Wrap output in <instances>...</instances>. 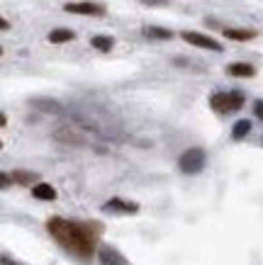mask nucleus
Returning a JSON list of instances; mask_svg holds the SVG:
<instances>
[{
  "instance_id": "f257e3e1",
  "label": "nucleus",
  "mask_w": 263,
  "mask_h": 265,
  "mask_svg": "<svg viewBox=\"0 0 263 265\" xmlns=\"http://www.w3.org/2000/svg\"><path fill=\"white\" fill-rule=\"evenodd\" d=\"M46 229H49V234L56 239L61 246L74 251L76 256H80V258H90V256H93L95 239L90 236V231L86 227L71 224V222H64V219L54 217V219H49Z\"/></svg>"
},
{
  "instance_id": "f03ea898",
  "label": "nucleus",
  "mask_w": 263,
  "mask_h": 265,
  "mask_svg": "<svg viewBox=\"0 0 263 265\" xmlns=\"http://www.w3.org/2000/svg\"><path fill=\"white\" fill-rule=\"evenodd\" d=\"M244 105V95L242 93H217L212 95V107L217 112H236Z\"/></svg>"
},
{
  "instance_id": "7ed1b4c3",
  "label": "nucleus",
  "mask_w": 263,
  "mask_h": 265,
  "mask_svg": "<svg viewBox=\"0 0 263 265\" xmlns=\"http://www.w3.org/2000/svg\"><path fill=\"white\" fill-rule=\"evenodd\" d=\"M178 166H180V171L188 173V175L200 173L202 171V166H205V151H202V149H188V151L180 156Z\"/></svg>"
},
{
  "instance_id": "20e7f679",
  "label": "nucleus",
  "mask_w": 263,
  "mask_h": 265,
  "mask_svg": "<svg viewBox=\"0 0 263 265\" xmlns=\"http://www.w3.org/2000/svg\"><path fill=\"white\" fill-rule=\"evenodd\" d=\"M183 39L188 44H195L200 49H210V51H222V44L214 41L212 37H205V34H198V32H183Z\"/></svg>"
},
{
  "instance_id": "39448f33",
  "label": "nucleus",
  "mask_w": 263,
  "mask_h": 265,
  "mask_svg": "<svg viewBox=\"0 0 263 265\" xmlns=\"http://www.w3.org/2000/svg\"><path fill=\"white\" fill-rule=\"evenodd\" d=\"M66 12H74V15H102L105 10L95 2H66L64 5Z\"/></svg>"
},
{
  "instance_id": "423d86ee",
  "label": "nucleus",
  "mask_w": 263,
  "mask_h": 265,
  "mask_svg": "<svg viewBox=\"0 0 263 265\" xmlns=\"http://www.w3.org/2000/svg\"><path fill=\"white\" fill-rule=\"evenodd\" d=\"M32 195H34L37 200H46V202H52V200L56 197V190L52 188V185H46V183H37V185L32 188Z\"/></svg>"
},
{
  "instance_id": "0eeeda50",
  "label": "nucleus",
  "mask_w": 263,
  "mask_h": 265,
  "mask_svg": "<svg viewBox=\"0 0 263 265\" xmlns=\"http://www.w3.org/2000/svg\"><path fill=\"white\" fill-rule=\"evenodd\" d=\"M226 73H229V76H236V78H251L256 73V68L248 66V63H232V66L226 68Z\"/></svg>"
},
{
  "instance_id": "6e6552de",
  "label": "nucleus",
  "mask_w": 263,
  "mask_h": 265,
  "mask_svg": "<svg viewBox=\"0 0 263 265\" xmlns=\"http://www.w3.org/2000/svg\"><path fill=\"white\" fill-rule=\"evenodd\" d=\"M108 212H127V214H134L139 205H134V202H122V200H110L108 205H105Z\"/></svg>"
},
{
  "instance_id": "1a4fd4ad",
  "label": "nucleus",
  "mask_w": 263,
  "mask_h": 265,
  "mask_svg": "<svg viewBox=\"0 0 263 265\" xmlns=\"http://www.w3.org/2000/svg\"><path fill=\"white\" fill-rule=\"evenodd\" d=\"M226 39H236V41H246V39H254L256 32L254 29H224Z\"/></svg>"
},
{
  "instance_id": "9d476101",
  "label": "nucleus",
  "mask_w": 263,
  "mask_h": 265,
  "mask_svg": "<svg viewBox=\"0 0 263 265\" xmlns=\"http://www.w3.org/2000/svg\"><path fill=\"white\" fill-rule=\"evenodd\" d=\"M37 173H30V171H15L12 173V180L20 183V185H32V183H37Z\"/></svg>"
},
{
  "instance_id": "9b49d317",
  "label": "nucleus",
  "mask_w": 263,
  "mask_h": 265,
  "mask_svg": "<svg viewBox=\"0 0 263 265\" xmlns=\"http://www.w3.org/2000/svg\"><path fill=\"white\" fill-rule=\"evenodd\" d=\"M76 34L71 29H54V32H49V41L52 44H64V41H71Z\"/></svg>"
},
{
  "instance_id": "f8f14e48",
  "label": "nucleus",
  "mask_w": 263,
  "mask_h": 265,
  "mask_svg": "<svg viewBox=\"0 0 263 265\" xmlns=\"http://www.w3.org/2000/svg\"><path fill=\"white\" fill-rule=\"evenodd\" d=\"M100 261H102V265H124V261L114 251H110V248H102L100 251Z\"/></svg>"
},
{
  "instance_id": "ddd939ff",
  "label": "nucleus",
  "mask_w": 263,
  "mask_h": 265,
  "mask_svg": "<svg viewBox=\"0 0 263 265\" xmlns=\"http://www.w3.org/2000/svg\"><path fill=\"white\" fill-rule=\"evenodd\" d=\"M248 132H251V122H246V119H239V122L234 124V129H232V136L239 141V139H244Z\"/></svg>"
},
{
  "instance_id": "4468645a",
  "label": "nucleus",
  "mask_w": 263,
  "mask_h": 265,
  "mask_svg": "<svg viewBox=\"0 0 263 265\" xmlns=\"http://www.w3.org/2000/svg\"><path fill=\"white\" fill-rule=\"evenodd\" d=\"M144 37H149V39H170L173 34H170L168 29H161V27H144Z\"/></svg>"
},
{
  "instance_id": "2eb2a0df",
  "label": "nucleus",
  "mask_w": 263,
  "mask_h": 265,
  "mask_svg": "<svg viewBox=\"0 0 263 265\" xmlns=\"http://www.w3.org/2000/svg\"><path fill=\"white\" fill-rule=\"evenodd\" d=\"M90 44H93L95 49H100V51H110L114 46V39L112 37H93Z\"/></svg>"
},
{
  "instance_id": "dca6fc26",
  "label": "nucleus",
  "mask_w": 263,
  "mask_h": 265,
  "mask_svg": "<svg viewBox=\"0 0 263 265\" xmlns=\"http://www.w3.org/2000/svg\"><path fill=\"white\" fill-rule=\"evenodd\" d=\"M32 105H37L44 112H61V105L54 102V100H32Z\"/></svg>"
},
{
  "instance_id": "f3484780",
  "label": "nucleus",
  "mask_w": 263,
  "mask_h": 265,
  "mask_svg": "<svg viewBox=\"0 0 263 265\" xmlns=\"http://www.w3.org/2000/svg\"><path fill=\"white\" fill-rule=\"evenodd\" d=\"M56 139L58 141H74V144H83V136H78V134H64V132H56Z\"/></svg>"
},
{
  "instance_id": "a211bd4d",
  "label": "nucleus",
  "mask_w": 263,
  "mask_h": 265,
  "mask_svg": "<svg viewBox=\"0 0 263 265\" xmlns=\"http://www.w3.org/2000/svg\"><path fill=\"white\" fill-rule=\"evenodd\" d=\"M254 112H256V117H258V119H263V100H258V102L254 105Z\"/></svg>"
},
{
  "instance_id": "6ab92c4d",
  "label": "nucleus",
  "mask_w": 263,
  "mask_h": 265,
  "mask_svg": "<svg viewBox=\"0 0 263 265\" xmlns=\"http://www.w3.org/2000/svg\"><path fill=\"white\" fill-rule=\"evenodd\" d=\"M5 265H12V263H10V261H5Z\"/></svg>"
}]
</instances>
